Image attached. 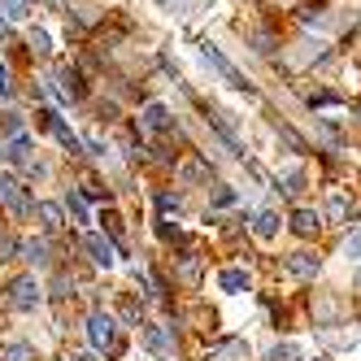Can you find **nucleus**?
Returning a JSON list of instances; mask_svg holds the SVG:
<instances>
[{
    "label": "nucleus",
    "instance_id": "nucleus-23",
    "mask_svg": "<svg viewBox=\"0 0 361 361\" xmlns=\"http://www.w3.org/2000/svg\"><path fill=\"white\" fill-rule=\"evenodd\" d=\"M0 131H5V135H22V122H18V114H0Z\"/></svg>",
    "mask_w": 361,
    "mask_h": 361
},
{
    "label": "nucleus",
    "instance_id": "nucleus-22",
    "mask_svg": "<svg viewBox=\"0 0 361 361\" xmlns=\"http://www.w3.org/2000/svg\"><path fill=\"white\" fill-rule=\"evenodd\" d=\"M344 257L348 262H361V231H353V235L344 240Z\"/></svg>",
    "mask_w": 361,
    "mask_h": 361
},
{
    "label": "nucleus",
    "instance_id": "nucleus-14",
    "mask_svg": "<svg viewBox=\"0 0 361 361\" xmlns=\"http://www.w3.org/2000/svg\"><path fill=\"white\" fill-rule=\"evenodd\" d=\"M279 226H283V222H279V214H274V209H262V214L252 218L257 240H274V235H279Z\"/></svg>",
    "mask_w": 361,
    "mask_h": 361
},
{
    "label": "nucleus",
    "instance_id": "nucleus-7",
    "mask_svg": "<svg viewBox=\"0 0 361 361\" xmlns=\"http://www.w3.org/2000/svg\"><path fill=\"white\" fill-rule=\"evenodd\" d=\"M283 266H288V274H292V279H314V274L322 270V262H318L314 252H292Z\"/></svg>",
    "mask_w": 361,
    "mask_h": 361
},
{
    "label": "nucleus",
    "instance_id": "nucleus-5",
    "mask_svg": "<svg viewBox=\"0 0 361 361\" xmlns=\"http://www.w3.org/2000/svg\"><path fill=\"white\" fill-rule=\"evenodd\" d=\"M200 57H204V61H209V66H214V70L222 74V79H226L231 87H240V92H248V79H244V74H240L235 66H231V61H226V57L218 53V48H214V44H200Z\"/></svg>",
    "mask_w": 361,
    "mask_h": 361
},
{
    "label": "nucleus",
    "instance_id": "nucleus-20",
    "mask_svg": "<svg viewBox=\"0 0 361 361\" xmlns=\"http://www.w3.org/2000/svg\"><path fill=\"white\" fill-rule=\"evenodd\" d=\"M66 209H70L74 218H79V222H87V200H83L79 192H70V196H66Z\"/></svg>",
    "mask_w": 361,
    "mask_h": 361
},
{
    "label": "nucleus",
    "instance_id": "nucleus-26",
    "mask_svg": "<svg viewBox=\"0 0 361 361\" xmlns=\"http://www.w3.org/2000/svg\"><path fill=\"white\" fill-rule=\"evenodd\" d=\"M200 5V0H170V13H178V18H192V9Z\"/></svg>",
    "mask_w": 361,
    "mask_h": 361
},
{
    "label": "nucleus",
    "instance_id": "nucleus-32",
    "mask_svg": "<svg viewBox=\"0 0 361 361\" xmlns=\"http://www.w3.org/2000/svg\"><path fill=\"white\" fill-rule=\"evenodd\" d=\"M9 35V18H0V39H5Z\"/></svg>",
    "mask_w": 361,
    "mask_h": 361
},
{
    "label": "nucleus",
    "instance_id": "nucleus-31",
    "mask_svg": "<svg viewBox=\"0 0 361 361\" xmlns=\"http://www.w3.org/2000/svg\"><path fill=\"white\" fill-rule=\"evenodd\" d=\"M231 200H235V192H231V188H218L214 192V204H231Z\"/></svg>",
    "mask_w": 361,
    "mask_h": 361
},
{
    "label": "nucleus",
    "instance_id": "nucleus-29",
    "mask_svg": "<svg viewBox=\"0 0 361 361\" xmlns=\"http://www.w3.org/2000/svg\"><path fill=\"white\" fill-rule=\"evenodd\" d=\"M83 148L96 152V157H105V140H100V135H83Z\"/></svg>",
    "mask_w": 361,
    "mask_h": 361
},
{
    "label": "nucleus",
    "instance_id": "nucleus-19",
    "mask_svg": "<svg viewBox=\"0 0 361 361\" xmlns=\"http://www.w3.org/2000/svg\"><path fill=\"white\" fill-rule=\"evenodd\" d=\"M344 214H348V200H344V196H340V192H335V196H331V200H326V218H331V222H340V218H344Z\"/></svg>",
    "mask_w": 361,
    "mask_h": 361
},
{
    "label": "nucleus",
    "instance_id": "nucleus-1",
    "mask_svg": "<svg viewBox=\"0 0 361 361\" xmlns=\"http://www.w3.org/2000/svg\"><path fill=\"white\" fill-rule=\"evenodd\" d=\"M5 300L18 309V314H35V309H39V300H44V288L35 283V274H18V279H9Z\"/></svg>",
    "mask_w": 361,
    "mask_h": 361
},
{
    "label": "nucleus",
    "instance_id": "nucleus-6",
    "mask_svg": "<svg viewBox=\"0 0 361 361\" xmlns=\"http://www.w3.org/2000/svg\"><path fill=\"white\" fill-rule=\"evenodd\" d=\"M83 248H87V257H92V262H96V266H105V270L118 262V244H114V240H105L100 231H92V235L83 240Z\"/></svg>",
    "mask_w": 361,
    "mask_h": 361
},
{
    "label": "nucleus",
    "instance_id": "nucleus-4",
    "mask_svg": "<svg viewBox=\"0 0 361 361\" xmlns=\"http://www.w3.org/2000/svg\"><path fill=\"white\" fill-rule=\"evenodd\" d=\"M140 131H144V135H170V131H174L170 109L157 105V100H152V105H144V114H140Z\"/></svg>",
    "mask_w": 361,
    "mask_h": 361
},
{
    "label": "nucleus",
    "instance_id": "nucleus-3",
    "mask_svg": "<svg viewBox=\"0 0 361 361\" xmlns=\"http://www.w3.org/2000/svg\"><path fill=\"white\" fill-rule=\"evenodd\" d=\"M0 204H5L13 218H31V196L13 174H0Z\"/></svg>",
    "mask_w": 361,
    "mask_h": 361
},
{
    "label": "nucleus",
    "instance_id": "nucleus-17",
    "mask_svg": "<svg viewBox=\"0 0 361 361\" xmlns=\"http://www.w3.org/2000/svg\"><path fill=\"white\" fill-rule=\"evenodd\" d=\"M0 357H5V361H35V348L31 344H5Z\"/></svg>",
    "mask_w": 361,
    "mask_h": 361
},
{
    "label": "nucleus",
    "instance_id": "nucleus-21",
    "mask_svg": "<svg viewBox=\"0 0 361 361\" xmlns=\"http://www.w3.org/2000/svg\"><path fill=\"white\" fill-rule=\"evenodd\" d=\"M252 48H257L262 57H270V53H274V35H270V31H252Z\"/></svg>",
    "mask_w": 361,
    "mask_h": 361
},
{
    "label": "nucleus",
    "instance_id": "nucleus-27",
    "mask_svg": "<svg viewBox=\"0 0 361 361\" xmlns=\"http://www.w3.org/2000/svg\"><path fill=\"white\" fill-rule=\"evenodd\" d=\"M204 174H209V170H204L200 161H188V166H183V178H188V183H200Z\"/></svg>",
    "mask_w": 361,
    "mask_h": 361
},
{
    "label": "nucleus",
    "instance_id": "nucleus-11",
    "mask_svg": "<svg viewBox=\"0 0 361 361\" xmlns=\"http://www.w3.org/2000/svg\"><path fill=\"white\" fill-rule=\"evenodd\" d=\"M35 218L44 222V231H61L66 226V209H61V204H53V200L35 204Z\"/></svg>",
    "mask_w": 361,
    "mask_h": 361
},
{
    "label": "nucleus",
    "instance_id": "nucleus-15",
    "mask_svg": "<svg viewBox=\"0 0 361 361\" xmlns=\"http://www.w3.org/2000/svg\"><path fill=\"white\" fill-rule=\"evenodd\" d=\"M218 288H222V292H231V296H240V292H248V274L231 266V270H222V274H218Z\"/></svg>",
    "mask_w": 361,
    "mask_h": 361
},
{
    "label": "nucleus",
    "instance_id": "nucleus-16",
    "mask_svg": "<svg viewBox=\"0 0 361 361\" xmlns=\"http://www.w3.org/2000/svg\"><path fill=\"white\" fill-rule=\"evenodd\" d=\"M0 13H5L9 22H22L31 13V0H0Z\"/></svg>",
    "mask_w": 361,
    "mask_h": 361
},
{
    "label": "nucleus",
    "instance_id": "nucleus-2",
    "mask_svg": "<svg viewBox=\"0 0 361 361\" xmlns=\"http://www.w3.org/2000/svg\"><path fill=\"white\" fill-rule=\"evenodd\" d=\"M87 340H92V348H100V353H109V357H118L122 353V340H118V322L109 318V314H96L87 318Z\"/></svg>",
    "mask_w": 361,
    "mask_h": 361
},
{
    "label": "nucleus",
    "instance_id": "nucleus-25",
    "mask_svg": "<svg viewBox=\"0 0 361 361\" xmlns=\"http://www.w3.org/2000/svg\"><path fill=\"white\" fill-rule=\"evenodd\" d=\"M31 48H35L39 57H48V53H53V44H48V35H44V31H31Z\"/></svg>",
    "mask_w": 361,
    "mask_h": 361
},
{
    "label": "nucleus",
    "instance_id": "nucleus-30",
    "mask_svg": "<svg viewBox=\"0 0 361 361\" xmlns=\"http://www.w3.org/2000/svg\"><path fill=\"white\" fill-rule=\"evenodd\" d=\"M9 92H13V83H9V70H5V66H0V100H5Z\"/></svg>",
    "mask_w": 361,
    "mask_h": 361
},
{
    "label": "nucleus",
    "instance_id": "nucleus-28",
    "mask_svg": "<svg viewBox=\"0 0 361 361\" xmlns=\"http://www.w3.org/2000/svg\"><path fill=\"white\" fill-rule=\"evenodd\" d=\"M13 252H18V240L13 235H0V262H13Z\"/></svg>",
    "mask_w": 361,
    "mask_h": 361
},
{
    "label": "nucleus",
    "instance_id": "nucleus-13",
    "mask_svg": "<svg viewBox=\"0 0 361 361\" xmlns=\"http://www.w3.org/2000/svg\"><path fill=\"white\" fill-rule=\"evenodd\" d=\"M209 361H248V344L244 340H226V344L209 348Z\"/></svg>",
    "mask_w": 361,
    "mask_h": 361
},
{
    "label": "nucleus",
    "instance_id": "nucleus-33",
    "mask_svg": "<svg viewBox=\"0 0 361 361\" xmlns=\"http://www.w3.org/2000/svg\"><path fill=\"white\" fill-rule=\"evenodd\" d=\"M70 361H96V357H87V353H79V357H70Z\"/></svg>",
    "mask_w": 361,
    "mask_h": 361
},
{
    "label": "nucleus",
    "instance_id": "nucleus-24",
    "mask_svg": "<svg viewBox=\"0 0 361 361\" xmlns=\"http://www.w3.org/2000/svg\"><path fill=\"white\" fill-rule=\"evenodd\" d=\"M105 231H109L114 244H122V218H118V214H105Z\"/></svg>",
    "mask_w": 361,
    "mask_h": 361
},
{
    "label": "nucleus",
    "instance_id": "nucleus-8",
    "mask_svg": "<svg viewBox=\"0 0 361 361\" xmlns=\"http://www.w3.org/2000/svg\"><path fill=\"white\" fill-rule=\"evenodd\" d=\"M18 257H22V262H31V266H48V262H53V252H48V240H22L18 244Z\"/></svg>",
    "mask_w": 361,
    "mask_h": 361
},
{
    "label": "nucleus",
    "instance_id": "nucleus-10",
    "mask_svg": "<svg viewBox=\"0 0 361 361\" xmlns=\"http://www.w3.org/2000/svg\"><path fill=\"white\" fill-rule=\"evenodd\" d=\"M292 231H296V235H318V231H322V214L318 209H296L292 214Z\"/></svg>",
    "mask_w": 361,
    "mask_h": 361
},
{
    "label": "nucleus",
    "instance_id": "nucleus-18",
    "mask_svg": "<svg viewBox=\"0 0 361 361\" xmlns=\"http://www.w3.org/2000/svg\"><path fill=\"white\" fill-rule=\"evenodd\" d=\"M266 361H300V348H296V344H274V348L266 353Z\"/></svg>",
    "mask_w": 361,
    "mask_h": 361
},
{
    "label": "nucleus",
    "instance_id": "nucleus-12",
    "mask_svg": "<svg viewBox=\"0 0 361 361\" xmlns=\"http://www.w3.org/2000/svg\"><path fill=\"white\" fill-rule=\"evenodd\" d=\"M144 344L157 353V357H170V353H174V340H170L166 326H148V331H144Z\"/></svg>",
    "mask_w": 361,
    "mask_h": 361
},
{
    "label": "nucleus",
    "instance_id": "nucleus-9",
    "mask_svg": "<svg viewBox=\"0 0 361 361\" xmlns=\"http://www.w3.org/2000/svg\"><path fill=\"white\" fill-rule=\"evenodd\" d=\"M9 157H13L18 166H27V174H44V166L31 157V140H27V135H13V144H9Z\"/></svg>",
    "mask_w": 361,
    "mask_h": 361
}]
</instances>
